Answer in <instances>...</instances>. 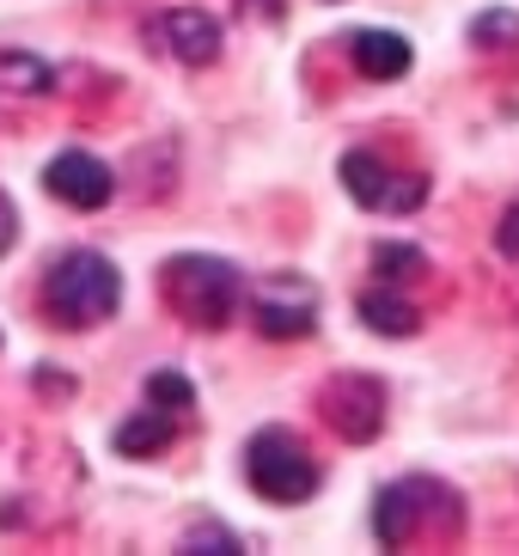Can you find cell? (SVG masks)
Listing matches in <instances>:
<instances>
[{
  "label": "cell",
  "mask_w": 519,
  "mask_h": 556,
  "mask_svg": "<svg viewBox=\"0 0 519 556\" xmlns=\"http://www.w3.org/2000/svg\"><path fill=\"white\" fill-rule=\"evenodd\" d=\"M123 306V276L111 257L98 251H67L55 257V269L43 276V312L62 330H92Z\"/></svg>",
  "instance_id": "1"
},
{
  "label": "cell",
  "mask_w": 519,
  "mask_h": 556,
  "mask_svg": "<svg viewBox=\"0 0 519 556\" xmlns=\"http://www.w3.org/2000/svg\"><path fill=\"white\" fill-rule=\"evenodd\" d=\"M160 288L195 330L232 325V312H239V300H244V276L220 257H172L165 276H160Z\"/></svg>",
  "instance_id": "2"
},
{
  "label": "cell",
  "mask_w": 519,
  "mask_h": 556,
  "mask_svg": "<svg viewBox=\"0 0 519 556\" xmlns=\"http://www.w3.org/2000/svg\"><path fill=\"white\" fill-rule=\"evenodd\" d=\"M244 477H251V490L263 502H276V507H293V502H312L318 495V458L288 428L251 434V446H244Z\"/></svg>",
  "instance_id": "3"
},
{
  "label": "cell",
  "mask_w": 519,
  "mask_h": 556,
  "mask_svg": "<svg viewBox=\"0 0 519 556\" xmlns=\"http://www.w3.org/2000/svg\"><path fill=\"white\" fill-rule=\"evenodd\" d=\"M342 184H349V197L360 208H374V214H409L428 202V172H391L367 148L342 153Z\"/></svg>",
  "instance_id": "4"
},
{
  "label": "cell",
  "mask_w": 519,
  "mask_h": 556,
  "mask_svg": "<svg viewBox=\"0 0 519 556\" xmlns=\"http://www.w3.org/2000/svg\"><path fill=\"white\" fill-rule=\"evenodd\" d=\"M251 312H257L263 337L293 343V337H312V325H318V294H312V281H300V276H276L257 294V306H251Z\"/></svg>",
  "instance_id": "5"
},
{
  "label": "cell",
  "mask_w": 519,
  "mask_h": 556,
  "mask_svg": "<svg viewBox=\"0 0 519 556\" xmlns=\"http://www.w3.org/2000/svg\"><path fill=\"white\" fill-rule=\"evenodd\" d=\"M43 184H49V197L67 202V208H104V202L116 197L111 165L92 160V153H80V148L55 153V160H49V172H43Z\"/></svg>",
  "instance_id": "6"
},
{
  "label": "cell",
  "mask_w": 519,
  "mask_h": 556,
  "mask_svg": "<svg viewBox=\"0 0 519 556\" xmlns=\"http://www.w3.org/2000/svg\"><path fill=\"white\" fill-rule=\"evenodd\" d=\"M153 43L190 67H208L220 55V18L202 13V7H172V13L153 18Z\"/></svg>",
  "instance_id": "7"
},
{
  "label": "cell",
  "mask_w": 519,
  "mask_h": 556,
  "mask_svg": "<svg viewBox=\"0 0 519 556\" xmlns=\"http://www.w3.org/2000/svg\"><path fill=\"white\" fill-rule=\"evenodd\" d=\"M330 422H337L342 441H374L379 434V386L374 379H337L330 386Z\"/></svg>",
  "instance_id": "8"
},
{
  "label": "cell",
  "mask_w": 519,
  "mask_h": 556,
  "mask_svg": "<svg viewBox=\"0 0 519 556\" xmlns=\"http://www.w3.org/2000/svg\"><path fill=\"white\" fill-rule=\"evenodd\" d=\"M172 434H178V416H172V409H160V404H147V409H135L129 422L116 428V453L147 458V453H160Z\"/></svg>",
  "instance_id": "9"
},
{
  "label": "cell",
  "mask_w": 519,
  "mask_h": 556,
  "mask_svg": "<svg viewBox=\"0 0 519 556\" xmlns=\"http://www.w3.org/2000/svg\"><path fill=\"white\" fill-rule=\"evenodd\" d=\"M355 62H360V74H374V80H404L409 43L391 37V31H355Z\"/></svg>",
  "instance_id": "10"
},
{
  "label": "cell",
  "mask_w": 519,
  "mask_h": 556,
  "mask_svg": "<svg viewBox=\"0 0 519 556\" xmlns=\"http://www.w3.org/2000/svg\"><path fill=\"white\" fill-rule=\"evenodd\" d=\"M360 318H367V330H385V337H409V330L422 325V312L397 294V281H391V288H374V294H360Z\"/></svg>",
  "instance_id": "11"
},
{
  "label": "cell",
  "mask_w": 519,
  "mask_h": 556,
  "mask_svg": "<svg viewBox=\"0 0 519 556\" xmlns=\"http://www.w3.org/2000/svg\"><path fill=\"white\" fill-rule=\"evenodd\" d=\"M147 404L172 409V416H178V422H183V416H190V409H195V386H190V379L178 374V367H160V374L147 379Z\"/></svg>",
  "instance_id": "12"
},
{
  "label": "cell",
  "mask_w": 519,
  "mask_h": 556,
  "mask_svg": "<svg viewBox=\"0 0 519 556\" xmlns=\"http://www.w3.org/2000/svg\"><path fill=\"white\" fill-rule=\"evenodd\" d=\"M422 269V251L416 245H379L374 251V276L379 281H404V276H416Z\"/></svg>",
  "instance_id": "13"
},
{
  "label": "cell",
  "mask_w": 519,
  "mask_h": 556,
  "mask_svg": "<svg viewBox=\"0 0 519 556\" xmlns=\"http://www.w3.org/2000/svg\"><path fill=\"white\" fill-rule=\"evenodd\" d=\"M0 80H13L18 92H49V67L37 55H0Z\"/></svg>",
  "instance_id": "14"
},
{
  "label": "cell",
  "mask_w": 519,
  "mask_h": 556,
  "mask_svg": "<svg viewBox=\"0 0 519 556\" xmlns=\"http://www.w3.org/2000/svg\"><path fill=\"white\" fill-rule=\"evenodd\" d=\"M471 37H477V43H514V37H519V13H502V7H495V13H483L471 25Z\"/></svg>",
  "instance_id": "15"
},
{
  "label": "cell",
  "mask_w": 519,
  "mask_h": 556,
  "mask_svg": "<svg viewBox=\"0 0 519 556\" xmlns=\"http://www.w3.org/2000/svg\"><path fill=\"white\" fill-rule=\"evenodd\" d=\"M495 251H502L507 263H519V202L502 214V227H495Z\"/></svg>",
  "instance_id": "16"
},
{
  "label": "cell",
  "mask_w": 519,
  "mask_h": 556,
  "mask_svg": "<svg viewBox=\"0 0 519 556\" xmlns=\"http://www.w3.org/2000/svg\"><path fill=\"white\" fill-rule=\"evenodd\" d=\"M13 239H18V214H13V202L0 197V257L13 251Z\"/></svg>",
  "instance_id": "17"
},
{
  "label": "cell",
  "mask_w": 519,
  "mask_h": 556,
  "mask_svg": "<svg viewBox=\"0 0 519 556\" xmlns=\"http://www.w3.org/2000/svg\"><path fill=\"white\" fill-rule=\"evenodd\" d=\"M190 544H220V551H232V532H220V526H202V532H190Z\"/></svg>",
  "instance_id": "18"
},
{
  "label": "cell",
  "mask_w": 519,
  "mask_h": 556,
  "mask_svg": "<svg viewBox=\"0 0 519 556\" xmlns=\"http://www.w3.org/2000/svg\"><path fill=\"white\" fill-rule=\"evenodd\" d=\"M244 7H263V18H276V13H281V0H244Z\"/></svg>",
  "instance_id": "19"
}]
</instances>
